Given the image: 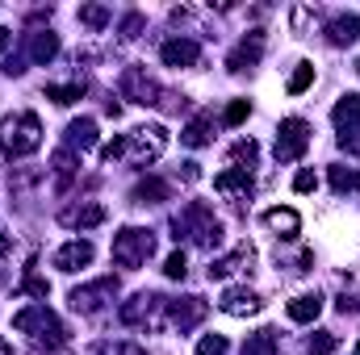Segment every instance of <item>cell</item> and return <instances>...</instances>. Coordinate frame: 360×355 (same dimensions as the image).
<instances>
[{"label":"cell","instance_id":"cell-22","mask_svg":"<svg viewBox=\"0 0 360 355\" xmlns=\"http://www.w3.org/2000/svg\"><path fill=\"white\" fill-rule=\"evenodd\" d=\"M327 38H331L335 46H348V42H356V38H360V17H335V21L327 25Z\"/></svg>","mask_w":360,"mask_h":355},{"label":"cell","instance_id":"cell-36","mask_svg":"<svg viewBox=\"0 0 360 355\" xmlns=\"http://www.w3.org/2000/svg\"><path fill=\"white\" fill-rule=\"evenodd\" d=\"M293 188H297V192H310V188H319V176H314V172H297Z\"/></svg>","mask_w":360,"mask_h":355},{"label":"cell","instance_id":"cell-38","mask_svg":"<svg viewBox=\"0 0 360 355\" xmlns=\"http://www.w3.org/2000/svg\"><path fill=\"white\" fill-rule=\"evenodd\" d=\"M139 25H143V17H139V13H134V17H126V25H122V29H126V38H134V34H139Z\"/></svg>","mask_w":360,"mask_h":355},{"label":"cell","instance_id":"cell-29","mask_svg":"<svg viewBox=\"0 0 360 355\" xmlns=\"http://www.w3.org/2000/svg\"><path fill=\"white\" fill-rule=\"evenodd\" d=\"M331 188H335V192H352V188H360V172H348V168H331Z\"/></svg>","mask_w":360,"mask_h":355},{"label":"cell","instance_id":"cell-16","mask_svg":"<svg viewBox=\"0 0 360 355\" xmlns=\"http://www.w3.org/2000/svg\"><path fill=\"white\" fill-rule=\"evenodd\" d=\"M197 55H201V46H197L193 38H172V42H164V51H160V59H164L168 67H193Z\"/></svg>","mask_w":360,"mask_h":355},{"label":"cell","instance_id":"cell-37","mask_svg":"<svg viewBox=\"0 0 360 355\" xmlns=\"http://www.w3.org/2000/svg\"><path fill=\"white\" fill-rule=\"evenodd\" d=\"M25 293H34V297H46V280L30 276V280H25Z\"/></svg>","mask_w":360,"mask_h":355},{"label":"cell","instance_id":"cell-18","mask_svg":"<svg viewBox=\"0 0 360 355\" xmlns=\"http://www.w3.org/2000/svg\"><path fill=\"white\" fill-rule=\"evenodd\" d=\"M285 314H289V322H314L319 314H323V297L319 293H302V297H293L289 305H285Z\"/></svg>","mask_w":360,"mask_h":355},{"label":"cell","instance_id":"cell-13","mask_svg":"<svg viewBox=\"0 0 360 355\" xmlns=\"http://www.w3.org/2000/svg\"><path fill=\"white\" fill-rule=\"evenodd\" d=\"M260 55H264V34H260V29H252V34L231 51L226 67H231V72H248V67H256V63H260Z\"/></svg>","mask_w":360,"mask_h":355},{"label":"cell","instance_id":"cell-17","mask_svg":"<svg viewBox=\"0 0 360 355\" xmlns=\"http://www.w3.org/2000/svg\"><path fill=\"white\" fill-rule=\"evenodd\" d=\"M63 147H68L72 155H76V151H80V155H84V151H92V147H96V121H92V117L72 121V126H68V138H63Z\"/></svg>","mask_w":360,"mask_h":355},{"label":"cell","instance_id":"cell-7","mask_svg":"<svg viewBox=\"0 0 360 355\" xmlns=\"http://www.w3.org/2000/svg\"><path fill=\"white\" fill-rule=\"evenodd\" d=\"M160 314H168V301L155 293H139L134 301L122 305V322L126 326H160Z\"/></svg>","mask_w":360,"mask_h":355},{"label":"cell","instance_id":"cell-40","mask_svg":"<svg viewBox=\"0 0 360 355\" xmlns=\"http://www.w3.org/2000/svg\"><path fill=\"white\" fill-rule=\"evenodd\" d=\"M0 355H13V343H8L4 335H0Z\"/></svg>","mask_w":360,"mask_h":355},{"label":"cell","instance_id":"cell-5","mask_svg":"<svg viewBox=\"0 0 360 355\" xmlns=\"http://www.w3.org/2000/svg\"><path fill=\"white\" fill-rule=\"evenodd\" d=\"M151 251H155V234L143 230V226H126V230H117V239H113V264L126 267V272L143 267L151 260Z\"/></svg>","mask_w":360,"mask_h":355},{"label":"cell","instance_id":"cell-28","mask_svg":"<svg viewBox=\"0 0 360 355\" xmlns=\"http://www.w3.org/2000/svg\"><path fill=\"white\" fill-rule=\"evenodd\" d=\"M256 155H260V147H256L252 138H239V142L231 147V159H235V163H248V172H252V163H256Z\"/></svg>","mask_w":360,"mask_h":355},{"label":"cell","instance_id":"cell-3","mask_svg":"<svg viewBox=\"0 0 360 355\" xmlns=\"http://www.w3.org/2000/svg\"><path fill=\"white\" fill-rule=\"evenodd\" d=\"M0 147H4L8 159H21V155L38 151L42 147V121H38V113H13V117H4Z\"/></svg>","mask_w":360,"mask_h":355},{"label":"cell","instance_id":"cell-1","mask_svg":"<svg viewBox=\"0 0 360 355\" xmlns=\"http://www.w3.org/2000/svg\"><path fill=\"white\" fill-rule=\"evenodd\" d=\"M172 230H176V239H193V243L205 247V251H214V247L222 243V222H218L214 209L201 205V201H193L184 213L172 217Z\"/></svg>","mask_w":360,"mask_h":355},{"label":"cell","instance_id":"cell-43","mask_svg":"<svg viewBox=\"0 0 360 355\" xmlns=\"http://www.w3.org/2000/svg\"><path fill=\"white\" fill-rule=\"evenodd\" d=\"M352 355H360V347H356V351H352Z\"/></svg>","mask_w":360,"mask_h":355},{"label":"cell","instance_id":"cell-42","mask_svg":"<svg viewBox=\"0 0 360 355\" xmlns=\"http://www.w3.org/2000/svg\"><path fill=\"white\" fill-rule=\"evenodd\" d=\"M4 251H8V239H4V234H0V255H4Z\"/></svg>","mask_w":360,"mask_h":355},{"label":"cell","instance_id":"cell-34","mask_svg":"<svg viewBox=\"0 0 360 355\" xmlns=\"http://www.w3.org/2000/svg\"><path fill=\"white\" fill-rule=\"evenodd\" d=\"M335 347H340V339H335V335H327V330L310 339V355H331Z\"/></svg>","mask_w":360,"mask_h":355},{"label":"cell","instance_id":"cell-41","mask_svg":"<svg viewBox=\"0 0 360 355\" xmlns=\"http://www.w3.org/2000/svg\"><path fill=\"white\" fill-rule=\"evenodd\" d=\"M4 46H8V34H4V29H0V51H4Z\"/></svg>","mask_w":360,"mask_h":355},{"label":"cell","instance_id":"cell-27","mask_svg":"<svg viewBox=\"0 0 360 355\" xmlns=\"http://www.w3.org/2000/svg\"><path fill=\"white\" fill-rule=\"evenodd\" d=\"M46 96H51L55 105H72V100H80V96H84V84H51Z\"/></svg>","mask_w":360,"mask_h":355},{"label":"cell","instance_id":"cell-6","mask_svg":"<svg viewBox=\"0 0 360 355\" xmlns=\"http://www.w3.org/2000/svg\"><path fill=\"white\" fill-rule=\"evenodd\" d=\"M306 147H310V126L302 117H285L281 130H276V159L281 163H293V159L306 155Z\"/></svg>","mask_w":360,"mask_h":355},{"label":"cell","instance_id":"cell-2","mask_svg":"<svg viewBox=\"0 0 360 355\" xmlns=\"http://www.w3.org/2000/svg\"><path fill=\"white\" fill-rule=\"evenodd\" d=\"M13 326H17L21 335H30L38 347H46V351H55V347H63V343H68L63 322H59L46 305H30V309H21V314L13 318Z\"/></svg>","mask_w":360,"mask_h":355},{"label":"cell","instance_id":"cell-14","mask_svg":"<svg viewBox=\"0 0 360 355\" xmlns=\"http://www.w3.org/2000/svg\"><path fill=\"white\" fill-rule=\"evenodd\" d=\"M205 301L201 297H180V301H168V322L180 326V330H188V326H197L201 318H205Z\"/></svg>","mask_w":360,"mask_h":355},{"label":"cell","instance_id":"cell-33","mask_svg":"<svg viewBox=\"0 0 360 355\" xmlns=\"http://www.w3.org/2000/svg\"><path fill=\"white\" fill-rule=\"evenodd\" d=\"M80 21L92 25V29H101L105 21H109V8H101V4H89V8H80Z\"/></svg>","mask_w":360,"mask_h":355},{"label":"cell","instance_id":"cell-4","mask_svg":"<svg viewBox=\"0 0 360 355\" xmlns=\"http://www.w3.org/2000/svg\"><path fill=\"white\" fill-rule=\"evenodd\" d=\"M164 151H168L164 126H143V130H134V134H122V159H126L130 168H147V163H155Z\"/></svg>","mask_w":360,"mask_h":355},{"label":"cell","instance_id":"cell-26","mask_svg":"<svg viewBox=\"0 0 360 355\" xmlns=\"http://www.w3.org/2000/svg\"><path fill=\"white\" fill-rule=\"evenodd\" d=\"M276 330H256V335H248V343H243V355H276Z\"/></svg>","mask_w":360,"mask_h":355},{"label":"cell","instance_id":"cell-15","mask_svg":"<svg viewBox=\"0 0 360 355\" xmlns=\"http://www.w3.org/2000/svg\"><path fill=\"white\" fill-rule=\"evenodd\" d=\"M92 243L89 239H76V243H68V247H59L55 251V267L59 272H80V267H89L92 264Z\"/></svg>","mask_w":360,"mask_h":355},{"label":"cell","instance_id":"cell-20","mask_svg":"<svg viewBox=\"0 0 360 355\" xmlns=\"http://www.w3.org/2000/svg\"><path fill=\"white\" fill-rule=\"evenodd\" d=\"M59 55V38L51 34V29H38V34H30V63H51Z\"/></svg>","mask_w":360,"mask_h":355},{"label":"cell","instance_id":"cell-30","mask_svg":"<svg viewBox=\"0 0 360 355\" xmlns=\"http://www.w3.org/2000/svg\"><path fill=\"white\" fill-rule=\"evenodd\" d=\"M310 84H314V67H310V63H297V72L289 76V92L297 96V92H306Z\"/></svg>","mask_w":360,"mask_h":355},{"label":"cell","instance_id":"cell-35","mask_svg":"<svg viewBox=\"0 0 360 355\" xmlns=\"http://www.w3.org/2000/svg\"><path fill=\"white\" fill-rule=\"evenodd\" d=\"M248 113H252V105H248V100H235V105L226 109V126H239Z\"/></svg>","mask_w":360,"mask_h":355},{"label":"cell","instance_id":"cell-8","mask_svg":"<svg viewBox=\"0 0 360 355\" xmlns=\"http://www.w3.org/2000/svg\"><path fill=\"white\" fill-rule=\"evenodd\" d=\"M335 126H340V147L360 155V96H344L335 105Z\"/></svg>","mask_w":360,"mask_h":355},{"label":"cell","instance_id":"cell-12","mask_svg":"<svg viewBox=\"0 0 360 355\" xmlns=\"http://www.w3.org/2000/svg\"><path fill=\"white\" fill-rule=\"evenodd\" d=\"M214 188L226 196V201H248L252 196V172L248 168H226L214 176Z\"/></svg>","mask_w":360,"mask_h":355},{"label":"cell","instance_id":"cell-11","mask_svg":"<svg viewBox=\"0 0 360 355\" xmlns=\"http://www.w3.org/2000/svg\"><path fill=\"white\" fill-rule=\"evenodd\" d=\"M218 309L231 314V318H252V314L264 309V301H260L252 288H226V293L218 297Z\"/></svg>","mask_w":360,"mask_h":355},{"label":"cell","instance_id":"cell-19","mask_svg":"<svg viewBox=\"0 0 360 355\" xmlns=\"http://www.w3.org/2000/svg\"><path fill=\"white\" fill-rule=\"evenodd\" d=\"M59 222H63L68 230H92V226H101V222H105V209H101V205H80V209H63V213H59Z\"/></svg>","mask_w":360,"mask_h":355},{"label":"cell","instance_id":"cell-31","mask_svg":"<svg viewBox=\"0 0 360 355\" xmlns=\"http://www.w3.org/2000/svg\"><path fill=\"white\" fill-rule=\"evenodd\" d=\"M231 351V343L222 339V335H205L201 343H197V355H226Z\"/></svg>","mask_w":360,"mask_h":355},{"label":"cell","instance_id":"cell-25","mask_svg":"<svg viewBox=\"0 0 360 355\" xmlns=\"http://www.w3.org/2000/svg\"><path fill=\"white\" fill-rule=\"evenodd\" d=\"M134 201H143V205H155V201H168V184L164 180H139L134 184Z\"/></svg>","mask_w":360,"mask_h":355},{"label":"cell","instance_id":"cell-9","mask_svg":"<svg viewBox=\"0 0 360 355\" xmlns=\"http://www.w3.org/2000/svg\"><path fill=\"white\" fill-rule=\"evenodd\" d=\"M113 297H117V280H113V276H101V280H92V284H84V288L72 293V309L96 314V309H105V301H113Z\"/></svg>","mask_w":360,"mask_h":355},{"label":"cell","instance_id":"cell-23","mask_svg":"<svg viewBox=\"0 0 360 355\" xmlns=\"http://www.w3.org/2000/svg\"><path fill=\"white\" fill-rule=\"evenodd\" d=\"M210 130H214V117H210V113H197V117L180 130V138H184L188 147H205V142H210Z\"/></svg>","mask_w":360,"mask_h":355},{"label":"cell","instance_id":"cell-32","mask_svg":"<svg viewBox=\"0 0 360 355\" xmlns=\"http://www.w3.org/2000/svg\"><path fill=\"white\" fill-rule=\"evenodd\" d=\"M184 272H188L184 251H172V255H168V264H164V276H168V280H184Z\"/></svg>","mask_w":360,"mask_h":355},{"label":"cell","instance_id":"cell-39","mask_svg":"<svg viewBox=\"0 0 360 355\" xmlns=\"http://www.w3.org/2000/svg\"><path fill=\"white\" fill-rule=\"evenodd\" d=\"M356 309H360L356 297H340V314H356Z\"/></svg>","mask_w":360,"mask_h":355},{"label":"cell","instance_id":"cell-24","mask_svg":"<svg viewBox=\"0 0 360 355\" xmlns=\"http://www.w3.org/2000/svg\"><path fill=\"white\" fill-rule=\"evenodd\" d=\"M264 222H269L276 234H285V239H293V234L302 230V217H297L293 209H269V213H264Z\"/></svg>","mask_w":360,"mask_h":355},{"label":"cell","instance_id":"cell-10","mask_svg":"<svg viewBox=\"0 0 360 355\" xmlns=\"http://www.w3.org/2000/svg\"><path fill=\"white\" fill-rule=\"evenodd\" d=\"M122 96L134 100V105H160V100H155V96H160L155 80H147V72H139V67H126V72H122Z\"/></svg>","mask_w":360,"mask_h":355},{"label":"cell","instance_id":"cell-21","mask_svg":"<svg viewBox=\"0 0 360 355\" xmlns=\"http://www.w3.org/2000/svg\"><path fill=\"white\" fill-rule=\"evenodd\" d=\"M243 264H252V247L243 243V247H235L226 260H218V264H210V280H226L231 272H239Z\"/></svg>","mask_w":360,"mask_h":355}]
</instances>
